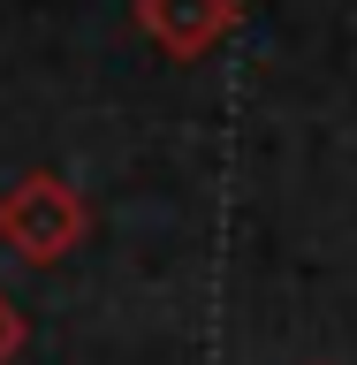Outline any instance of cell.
<instances>
[{
    "label": "cell",
    "mask_w": 357,
    "mask_h": 365,
    "mask_svg": "<svg viewBox=\"0 0 357 365\" xmlns=\"http://www.w3.org/2000/svg\"><path fill=\"white\" fill-rule=\"evenodd\" d=\"M84 236H91V205L68 175L31 168V175H16L0 190V244L16 251L23 267H61Z\"/></svg>",
    "instance_id": "cell-1"
},
{
    "label": "cell",
    "mask_w": 357,
    "mask_h": 365,
    "mask_svg": "<svg viewBox=\"0 0 357 365\" xmlns=\"http://www.w3.org/2000/svg\"><path fill=\"white\" fill-rule=\"evenodd\" d=\"M130 16L167 61H205V53L236 31L244 0H130Z\"/></svg>",
    "instance_id": "cell-2"
},
{
    "label": "cell",
    "mask_w": 357,
    "mask_h": 365,
    "mask_svg": "<svg viewBox=\"0 0 357 365\" xmlns=\"http://www.w3.org/2000/svg\"><path fill=\"white\" fill-rule=\"evenodd\" d=\"M23 342H31V327H23V304L0 289V365H16V358H23Z\"/></svg>",
    "instance_id": "cell-3"
}]
</instances>
